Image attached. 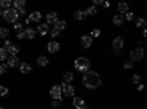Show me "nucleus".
I'll return each mask as SVG.
<instances>
[{
    "label": "nucleus",
    "instance_id": "obj_35",
    "mask_svg": "<svg viewBox=\"0 0 147 109\" xmlns=\"http://www.w3.org/2000/svg\"><path fill=\"white\" fill-rule=\"evenodd\" d=\"M91 37H100V30H93V32H91Z\"/></svg>",
    "mask_w": 147,
    "mask_h": 109
},
{
    "label": "nucleus",
    "instance_id": "obj_30",
    "mask_svg": "<svg viewBox=\"0 0 147 109\" xmlns=\"http://www.w3.org/2000/svg\"><path fill=\"white\" fill-rule=\"evenodd\" d=\"M9 71V65L7 64H0V74H6Z\"/></svg>",
    "mask_w": 147,
    "mask_h": 109
},
{
    "label": "nucleus",
    "instance_id": "obj_10",
    "mask_svg": "<svg viewBox=\"0 0 147 109\" xmlns=\"http://www.w3.org/2000/svg\"><path fill=\"white\" fill-rule=\"evenodd\" d=\"M47 49H49V52H50V53H56L60 49V44L57 41H50V43L47 44Z\"/></svg>",
    "mask_w": 147,
    "mask_h": 109
},
{
    "label": "nucleus",
    "instance_id": "obj_32",
    "mask_svg": "<svg viewBox=\"0 0 147 109\" xmlns=\"http://www.w3.org/2000/svg\"><path fill=\"white\" fill-rule=\"evenodd\" d=\"M15 31H18V32H22L24 31V25H22V24L15 22Z\"/></svg>",
    "mask_w": 147,
    "mask_h": 109
},
{
    "label": "nucleus",
    "instance_id": "obj_23",
    "mask_svg": "<svg viewBox=\"0 0 147 109\" xmlns=\"http://www.w3.org/2000/svg\"><path fill=\"white\" fill-rule=\"evenodd\" d=\"M37 62H38L40 66H47V65H49V59H47L46 56H40L38 59H37Z\"/></svg>",
    "mask_w": 147,
    "mask_h": 109
},
{
    "label": "nucleus",
    "instance_id": "obj_8",
    "mask_svg": "<svg viewBox=\"0 0 147 109\" xmlns=\"http://www.w3.org/2000/svg\"><path fill=\"white\" fill-rule=\"evenodd\" d=\"M7 65H9V68H16V66H19V60H18L16 55L7 56Z\"/></svg>",
    "mask_w": 147,
    "mask_h": 109
},
{
    "label": "nucleus",
    "instance_id": "obj_36",
    "mask_svg": "<svg viewBox=\"0 0 147 109\" xmlns=\"http://www.w3.org/2000/svg\"><path fill=\"white\" fill-rule=\"evenodd\" d=\"M140 81H141V77H140V75H134V77H132V83H134V84H138Z\"/></svg>",
    "mask_w": 147,
    "mask_h": 109
},
{
    "label": "nucleus",
    "instance_id": "obj_26",
    "mask_svg": "<svg viewBox=\"0 0 147 109\" xmlns=\"http://www.w3.org/2000/svg\"><path fill=\"white\" fill-rule=\"evenodd\" d=\"M12 5V0H0V7L2 9H9Z\"/></svg>",
    "mask_w": 147,
    "mask_h": 109
},
{
    "label": "nucleus",
    "instance_id": "obj_13",
    "mask_svg": "<svg viewBox=\"0 0 147 109\" xmlns=\"http://www.w3.org/2000/svg\"><path fill=\"white\" fill-rule=\"evenodd\" d=\"M122 47H124V39H122V37H116V39L113 40V49L121 50Z\"/></svg>",
    "mask_w": 147,
    "mask_h": 109
},
{
    "label": "nucleus",
    "instance_id": "obj_22",
    "mask_svg": "<svg viewBox=\"0 0 147 109\" xmlns=\"http://www.w3.org/2000/svg\"><path fill=\"white\" fill-rule=\"evenodd\" d=\"M12 3H13V6L16 7V10H19V9H22V7H25V0H13V2H12Z\"/></svg>",
    "mask_w": 147,
    "mask_h": 109
},
{
    "label": "nucleus",
    "instance_id": "obj_15",
    "mask_svg": "<svg viewBox=\"0 0 147 109\" xmlns=\"http://www.w3.org/2000/svg\"><path fill=\"white\" fill-rule=\"evenodd\" d=\"M19 69H21L22 74H30V72H31V66H30V64H27V62L19 64Z\"/></svg>",
    "mask_w": 147,
    "mask_h": 109
},
{
    "label": "nucleus",
    "instance_id": "obj_41",
    "mask_svg": "<svg viewBox=\"0 0 147 109\" xmlns=\"http://www.w3.org/2000/svg\"><path fill=\"white\" fill-rule=\"evenodd\" d=\"M18 14L24 15V14H25V7H22V9H19V10H18Z\"/></svg>",
    "mask_w": 147,
    "mask_h": 109
},
{
    "label": "nucleus",
    "instance_id": "obj_28",
    "mask_svg": "<svg viewBox=\"0 0 147 109\" xmlns=\"http://www.w3.org/2000/svg\"><path fill=\"white\" fill-rule=\"evenodd\" d=\"M85 14H87V15H96V14H97V7H96V6H90V7H87Z\"/></svg>",
    "mask_w": 147,
    "mask_h": 109
},
{
    "label": "nucleus",
    "instance_id": "obj_27",
    "mask_svg": "<svg viewBox=\"0 0 147 109\" xmlns=\"http://www.w3.org/2000/svg\"><path fill=\"white\" fill-rule=\"evenodd\" d=\"M7 56H9L7 50L5 49V47H0V60H5V59H7Z\"/></svg>",
    "mask_w": 147,
    "mask_h": 109
},
{
    "label": "nucleus",
    "instance_id": "obj_38",
    "mask_svg": "<svg viewBox=\"0 0 147 109\" xmlns=\"http://www.w3.org/2000/svg\"><path fill=\"white\" fill-rule=\"evenodd\" d=\"M50 34H52V37H57V35L60 34V31H57V30H53Z\"/></svg>",
    "mask_w": 147,
    "mask_h": 109
},
{
    "label": "nucleus",
    "instance_id": "obj_2",
    "mask_svg": "<svg viewBox=\"0 0 147 109\" xmlns=\"http://www.w3.org/2000/svg\"><path fill=\"white\" fill-rule=\"evenodd\" d=\"M74 66H75V69L80 71V72H87V71H90V60H88L87 58L81 56V58L75 59V64H74Z\"/></svg>",
    "mask_w": 147,
    "mask_h": 109
},
{
    "label": "nucleus",
    "instance_id": "obj_20",
    "mask_svg": "<svg viewBox=\"0 0 147 109\" xmlns=\"http://www.w3.org/2000/svg\"><path fill=\"white\" fill-rule=\"evenodd\" d=\"M74 16H75V19H78V21H82V19L87 18V14H85V10H77Z\"/></svg>",
    "mask_w": 147,
    "mask_h": 109
},
{
    "label": "nucleus",
    "instance_id": "obj_43",
    "mask_svg": "<svg viewBox=\"0 0 147 109\" xmlns=\"http://www.w3.org/2000/svg\"><path fill=\"white\" fill-rule=\"evenodd\" d=\"M0 15H3V10H2V7H0Z\"/></svg>",
    "mask_w": 147,
    "mask_h": 109
},
{
    "label": "nucleus",
    "instance_id": "obj_7",
    "mask_svg": "<svg viewBox=\"0 0 147 109\" xmlns=\"http://www.w3.org/2000/svg\"><path fill=\"white\" fill-rule=\"evenodd\" d=\"M91 43H93L91 35H82L81 37V46L84 47V49H88V47L91 46Z\"/></svg>",
    "mask_w": 147,
    "mask_h": 109
},
{
    "label": "nucleus",
    "instance_id": "obj_14",
    "mask_svg": "<svg viewBox=\"0 0 147 109\" xmlns=\"http://www.w3.org/2000/svg\"><path fill=\"white\" fill-rule=\"evenodd\" d=\"M38 34H41V35H46L47 32H49V27H47V24H40L38 27H37V30H35Z\"/></svg>",
    "mask_w": 147,
    "mask_h": 109
},
{
    "label": "nucleus",
    "instance_id": "obj_3",
    "mask_svg": "<svg viewBox=\"0 0 147 109\" xmlns=\"http://www.w3.org/2000/svg\"><path fill=\"white\" fill-rule=\"evenodd\" d=\"M18 10L13 9V7H9V9H5L3 10V18L6 22H10V24H15L16 19H18Z\"/></svg>",
    "mask_w": 147,
    "mask_h": 109
},
{
    "label": "nucleus",
    "instance_id": "obj_42",
    "mask_svg": "<svg viewBox=\"0 0 147 109\" xmlns=\"http://www.w3.org/2000/svg\"><path fill=\"white\" fill-rule=\"evenodd\" d=\"M18 39H19V40L24 39V32H18Z\"/></svg>",
    "mask_w": 147,
    "mask_h": 109
},
{
    "label": "nucleus",
    "instance_id": "obj_18",
    "mask_svg": "<svg viewBox=\"0 0 147 109\" xmlns=\"http://www.w3.org/2000/svg\"><path fill=\"white\" fill-rule=\"evenodd\" d=\"M128 3H125V2H121L119 5H118V10H119V14H127L128 12Z\"/></svg>",
    "mask_w": 147,
    "mask_h": 109
},
{
    "label": "nucleus",
    "instance_id": "obj_31",
    "mask_svg": "<svg viewBox=\"0 0 147 109\" xmlns=\"http://www.w3.org/2000/svg\"><path fill=\"white\" fill-rule=\"evenodd\" d=\"M7 93H9V89H7V87L0 86V96H2V97H3V96H6Z\"/></svg>",
    "mask_w": 147,
    "mask_h": 109
},
{
    "label": "nucleus",
    "instance_id": "obj_11",
    "mask_svg": "<svg viewBox=\"0 0 147 109\" xmlns=\"http://www.w3.org/2000/svg\"><path fill=\"white\" fill-rule=\"evenodd\" d=\"M24 32V39H28V40H32L34 37H35V30H32V28H27L25 31H22Z\"/></svg>",
    "mask_w": 147,
    "mask_h": 109
},
{
    "label": "nucleus",
    "instance_id": "obj_19",
    "mask_svg": "<svg viewBox=\"0 0 147 109\" xmlns=\"http://www.w3.org/2000/svg\"><path fill=\"white\" fill-rule=\"evenodd\" d=\"M124 16H122V15H115L113 16V24H115V25L116 27H121L122 25V24H124Z\"/></svg>",
    "mask_w": 147,
    "mask_h": 109
},
{
    "label": "nucleus",
    "instance_id": "obj_21",
    "mask_svg": "<svg viewBox=\"0 0 147 109\" xmlns=\"http://www.w3.org/2000/svg\"><path fill=\"white\" fill-rule=\"evenodd\" d=\"M6 50H7L9 55H18V53H19V47H18V46H13V44H10Z\"/></svg>",
    "mask_w": 147,
    "mask_h": 109
},
{
    "label": "nucleus",
    "instance_id": "obj_24",
    "mask_svg": "<svg viewBox=\"0 0 147 109\" xmlns=\"http://www.w3.org/2000/svg\"><path fill=\"white\" fill-rule=\"evenodd\" d=\"M72 80H74V74H72V72H65V74H63V81L71 84Z\"/></svg>",
    "mask_w": 147,
    "mask_h": 109
},
{
    "label": "nucleus",
    "instance_id": "obj_39",
    "mask_svg": "<svg viewBox=\"0 0 147 109\" xmlns=\"http://www.w3.org/2000/svg\"><path fill=\"white\" fill-rule=\"evenodd\" d=\"M103 2H105V0H93V3H94V5H102Z\"/></svg>",
    "mask_w": 147,
    "mask_h": 109
},
{
    "label": "nucleus",
    "instance_id": "obj_5",
    "mask_svg": "<svg viewBox=\"0 0 147 109\" xmlns=\"http://www.w3.org/2000/svg\"><path fill=\"white\" fill-rule=\"evenodd\" d=\"M60 87H62V93L66 96V97H72V96L75 94V89H74L71 84H68V83H63Z\"/></svg>",
    "mask_w": 147,
    "mask_h": 109
},
{
    "label": "nucleus",
    "instance_id": "obj_25",
    "mask_svg": "<svg viewBox=\"0 0 147 109\" xmlns=\"http://www.w3.org/2000/svg\"><path fill=\"white\" fill-rule=\"evenodd\" d=\"M136 25H137V28H146V19L144 18H137Z\"/></svg>",
    "mask_w": 147,
    "mask_h": 109
},
{
    "label": "nucleus",
    "instance_id": "obj_16",
    "mask_svg": "<svg viewBox=\"0 0 147 109\" xmlns=\"http://www.w3.org/2000/svg\"><path fill=\"white\" fill-rule=\"evenodd\" d=\"M40 19H41V14H40V12H32V14L28 16V21H30V22H31V21H32V22H38Z\"/></svg>",
    "mask_w": 147,
    "mask_h": 109
},
{
    "label": "nucleus",
    "instance_id": "obj_37",
    "mask_svg": "<svg viewBox=\"0 0 147 109\" xmlns=\"http://www.w3.org/2000/svg\"><path fill=\"white\" fill-rule=\"evenodd\" d=\"M124 68H125V69H131V68H132V60H128V62H125Z\"/></svg>",
    "mask_w": 147,
    "mask_h": 109
},
{
    "label": "nucleus",
    "instance_id": "obj_34",
    "mask_svg": "<svg viewBox=\"0 0 147 109\" xmlns=\"http://www.w3.org/2000/svg\"><path fill=\"white\" fill-rule=\"evenodd\" d=\"M60 102H62L60 99H55V100L52 102V106H53V108H59V106H60Z\"/></svg>",
    "mask_w": 147,
    "mask_h": 109
},
{
    "label": "nucleus",
    "instance_id": "obj_1",
    "mask_svg": "<svg viewBox=\"0 0 147 109\" xmlns=\"http://www.w3.org/2000/svg\"><path fill=\"white\" fill-rule=\"evenodd\" d=\"M82 83H84V86L87 89H97L102 84V78H100V75L97 74V72L87 71V72H84Z\"/></svg>",
    "mask_w": 147,
    "mask_h": 109
},
{
    "label": "nucleus",
    "instance_id": "obj_4",
    "mask_svg": "<svg viewBox=\"0 0 147 109\" xmlns=\"http://www.w3.org/2000/svg\"><path fill=\"white\" fill-rule=\"evenodd\" d=\"M129 56H131V60H141L144 58V49L143 47H137V49L131 50Z\"/></svg>",
    "mask_w": 147,
    "mask_h": 109
},
{
    "label": "nucleus",
    "instance_id": "obj_44",
    "mask_svg": "<svg viewBox=\"0 0 147 109\" xmlns=\"http://www.w3.org/2000/svg\"><path fill=\"white\" fill-rule=\"evenodd\" d=\"M0 109H3V108H2V106H0Z\"/></svg>",
    "mask_w": 147,
    "mask_h": 109
},
{
    "label": "nucleus",
    "instance_id": "obj_33",
    "mask_svg": "<svg viewBox=\"0 0 147 109\" xmlns=\"http://www.w3.org/2000/svg\"><path fill=\"white\" fill-rule=\"evenodd\" d=\"M124 19H127V21H131V19H134V14H132V12H127Z\"/></svg>",
    "mask_w": 147,
    "mask_h": 109
},
{
    "label": "nucleus",
    "instance_id": "obj_6",
    "mask_svg": "<svg viewBox=\"0 0 147 109\" xmlns=\"http://www.w3.org/2000/svg\"><path fill=\"white\" fill-rule=\"evenodd\" d=\"M50 96L53 99H60L62 100V87L60 86H53L50 89Z\"/></svg>",
    "mask_w": 147,
    "mask_h": 109
},
{
    "label": "nucleus",
    "instance_id": "obj_29",
    "mask_svg": "<svg viewBox=\"0 0 147 109\" xmlns=\"http://www.w3.org/2000/svg\"><path fill=\"white\" fill-rule=\"evenodd\" d=\"M0 37H2V39H7L9 37V30L7 28H0Z\"/></svg>",
    "mask_w": 147,
    "mask_h": 109
},
{
    "label": "nucleus",
    "instance_id": "obj_9",
    "mask_svg": "<svg viewBox=\"0 0 147 109\" xmlns=\"http://www.w3.org/2000/svg\"><path fill=\"white\" fill-rule=\"evenodd\" d=\"M74 108H75V109H88V106L85 105V102L81 97H75V99H74Z\"/></svg>",
    "mask_w": 147,
    "mask_h": 109
},
{
    "label": "nucleus",
    "instance_id": "obj_12",
    "mask_svg": "<svg viewBox=\"0 0 147 109\" xmlns=\"http://www.w3.org/2000/svg\"><path fill=\"white\" fill-rule=\"evenodd\" d=\"M57 21V15H56V12H49L47 16H46V22L47 24H55Z\"/></svg>",
    "mask_w": 147,
    "mask_h": 109
},
{
    "label": "nucleus",
    "instance_id": "obj_40",
    "mask_svg": "<svg viewBox=\"0 0 147 109\" xmlns=\"http://www.w3.org/2000/svg\"><path fill=\"white\" fill-rule=\"evenodd\" d=\"M10 44H12V43H10L9 40H6V41H5V49H7V47H9Z\"/></svg>",
    "mask_w": 147,
    "mask_h": 109
},
{
    "label": "nucleus",
    "instance_id": "obj_17",
    "mask_svg": "<svg viewBox=\"0 0 147 109\" xmlns=\"http://www.w3.org/2000/svg\"><path fill=\"white\" fill-rule=\"evenodd\" d=\"M66 28V22L65 21H56L55 22V30H57V31H62V30H65Z\"/></svg>",
    "mask_w": 147,
    "mask_h": 109
}]
</instances>
